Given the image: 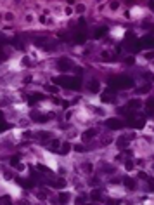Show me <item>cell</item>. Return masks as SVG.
<instances>
[{
    "instance_id": "6da1fadb",
    "label": "cell",
    "mask_w": 154,
    "mask_h": 205,
    "mask_svg": "<svg viewBox=\"0 0 154 205\" xmlns=\"http://www.w3.org/2000/svg\"><path fill=\"white\" fill-rule=\"evenodd\" d=\"M134 78L132 76H128V75H119V76H116V78H111L109 80V85L111 87H116V89H119V91H126V89H132L134 87Z\"/></svg>"
},
{
    "instance_id": "7a4b0ae2",
    "label": "cell",
    "mask_w": 154,
    "mask_h": 205,
    "mask_svg": "<svg viewBox=\"0 0 154 205\" xmlns=\"http://www.w3.org/2000/svg\"><path fill=\"white\" fill-rule=\"evenodd\" d=\"M57 68H59V71H62V73H69V71L75 70V63H73L69 57H59L57 59Z\"/></svg>"
},
{
    "instance_id": "3957f363",
    "label": "cell",
    "mask_w": 154,
    "mask_h": 205,
    "mask_svg": "<svg viewBox=\"0 0 154 205\" xmlns=\"http://www.w3.org/2000/svg\"><path fill=\"white\" fill-rule=\"evenodd\" d=\"M104 125L107 129H111V131H119V129L125 127V122L121 118H106L104 120Z\"/></svg>"
},
{
    "instance_id": "277c9868",
    "label": "cell",
    "mask_w": 154,
    "mask_h": 205,
    "mask_svg": "<svg viewBox=\"0 0 154 205\" xmlns=\"http://www.w3.org/2000/svg\"><path fill=\"white\" fill-rule=\"evenodd\" d=\"M87 89H88V92L97 94V92H100V89H102V84H100L99 80H95V78H92V80L87 84Z\"/></svg>"
},
{
    "instance_id": "5b68a950",
    "label": "cell",
    "mask_w": 154,
    "mask_h": 205,
    "mask_svg": "<svg viewBox=\"0 0 154 205\" xmlns=\"http://www.w3.org/2000/svg\"><path fill=\"white\" fill-rule=\"evenodd\" d=\"M88 198L90 200H94V202H102L104 200V196H102V189H92L90 191V195H88Z\"/></svg>"
},
{
    "instance_id": "8992f818",
    "label": "cell",
    "mask_w": 154,
    "mask_h": 205,
    "mask_svg": "<svg viewBox=\"0 0 154 205\" xmlns=\"http://www.w3.org/2000/svg\"><path fill=\"white\" fill-rule=\"evenodd\" d=\"M123 181H125L123 184H125V188H126V189H132V191H135V189H137V181H135L134 177H125Z\"/></svg>"
},
{
    "instance_id": "52a82bcc",
    "label": "cell",
    "mask_w": 154,
    "mask_h": 205,
    "mask_svg": "<svg viewBox=\"0 0 154 205\" xmlns=\"http://www.w3.org/2000/svg\"><path fill=\"white\" fill-rule=\"evenodd\" d=\"M59 202H61V204L71 202V193H69V191H59Z\"/></svg>"
},
{
    "instance_id": "ba28073f",
    "label": "cell",
    "mask_w": 154,
    "mask_h": 205,
    "mask_svg": "<svg viewBox=\"0 0 154 205\" xmlns=\"http://www.w3.org/2000/svg\"><path fill=\"white\" fill-rule=\"evenodd\" d=\"M142 104H144V103H142V99H130V101H128V108H130L132 111H134V110H138V108H142Z\"/></svg>"
},
{
    "instance_id": "9c48e42d",
    "label": "cell",
    "mask_w": 154,
    "mask_h": 205,
    "mask_svg": "<svg viewBox=\"0 0 154 205\" xmlns=\"http://www.w3.org/2000/svg\"><path fill=\"white\" fill-rule=\"evenodd\" d=\"M73 11H75L76 14H85V12H87V5H85L83 2H76V4L73 5Z\"/></svg>"
},
{
    "instance_id": "30bf717a",
    "label": "cell",
    "mask_w": 154,
    "mask_h": 205,
    "mask_svg": "<svg viewBox=\"0 0 154 205\" xmlns=\"http://www.w3.org/2000/svg\"><path fill=\"white\" fill-rule=\"evenodd\" d=\"M94 136H97V129H88V131H85L81 134V139H83V141H88V139H92Z\"/></svg>"
},
{
    "instance_id": "8fae6325",
    "label": "cell",
    "mask_w": 154,
    "mask_h": 205,
    "mask_svg": "<svg viewBox=\"0 0 154 205\" xmlns=\"http://www.w3.org/2000/svg\"><path fill=\"white\" fill-rule=\"evenodd\" d=\"M128 144H130V139H128V137H119V139L116 141V146H118V148H126Z\"/></svg>"
},
{
    "instance_id": "7c38bea8",
    "label": "cell",
    "mask_w": 154,
    "mask_h": 205,
    "mask_svg": "<svg viewBox=\"0 0 154 205\" xmlns=\"http://www.w3.org/2000/svg\"><path fill=\"white\" fill-rule=\"evenodd\" d=\"M59 149H61V153H62V155H68V153L71 151V144H69L68 141H64V143H61Z\"/></svg>"
},
{
    "instance_id": "4fadbf2b",
    "label": "cell",
    "mask_w": 154,
    "mask_h": 205,
    "mask_svg": "<svg viewBox=\"0 0 154 205\" xmlns=\"http://www.w3.org/2000/svg\"><path fill=\"white\" fill-rule=\"evenodd\" d=\"M81 170L87 172V174H92V172H94V164H92V162H85V164H81Z\"/></svg>"
},
{
    "instance_id": "5bb4252c",
    "label": "cell",
    "mask_w": 154,
    "mask_h": 205,
    "mask_svg": "<svg viewBox=\"0 0 154 205\" xmlns=\"http://www.w3.org/2000/svg\"><path fill=\"white\" fill-rule=\"evenodd\" d=\"M66 179H57L56 183H50V186L52 188H57V189H61V188H66Z\"/></svg>"
},
{
    "instance_id": "9a60e30c",
    "label": "cell",
    "mask_w": 154,
    "mask_h": 205,
    "mask_svg": "<svg viewBox=\"0 0 154 205\" xmlns=\"http://www.w3.org/2000/svg\"><path fill=\"white\" fill-rule=\"evenodd\" d=\"M119 7H121V2H119V0H111V2H109V9H111V11H118Z\"/></svg>"
},
{
    "instance_id": "2e32d148",
    "label": "cell",
    "mask_w": 154,
    "mask_h": 205,
    "mask_svg": "<svg viewBox=\"0 0 154 205\" xmlns=\"http://www.w3.org/2000/svg\"><path fill=\"white\" fill-rule=\"evenodd\" d=\"M24 23H28V24L35 23V14H33V12H26V14H24Z\"/></svg>"
},
{
    "instance_id": "e0dca14e",
    "label": "cell",
    "mask_w": 154,
    "mask_h": 205,
    "mask_svg": "<svg viewBox=\"0 0 154 205\" xmlns=\"http://www.w3.org/2000/svg\"><path fill=\"white\" fill-rule=\"evenodd\" d=\"M37 198H38L40 202H47V200H49V196H47V193H45L43 189H40L38 193H37Z\"/></svg>"
},
{
    "instance_id": "ac0fdd59",
    "label": "cell",
    "mask_w": 154,
    "mask_h": 205,
    "mask_svg": "<svg viewBox=\"0 0 154 205\" xmlns=\"http://www.w3.org/2000/svg\"><path fill=\"white\" fill-rule=\"evenodd\" d=\"M16 19V16H14V12H4V21H14Z\"/></svg>"
},
{
    "instance_id": "d6986e66",
    "label": "cell",
    "mask_w": 154,
    "mask_h": 205,
    "mask_svg": "<svg viewBox=\"0 0 154 205\" xmlns=\"http://www.w3.org/2000/svg\"><path fill=\"white\" fill-rule=\"evenodd\" d=\"M100 57H102L104 61H111V59H113V56H111L109 51H102V52H100Z\"/></svg>"
},
{
    "instance_id": "ffe728a7",
    "label": "cell",
    "mask_w": 154,
    "mask_h": 205,
    "mask_svg": "<svg viewBox=\"0 0 154 205\" xmlns=\"http://www.w3.org/2000/svg\"><path fill=\"white\" fill-rule=\"evenodd\" d=\"M30 124H31V120H30V118H19V125H21V127H28Z\"/></svg>"
},
{
    "instance_id": "44dd1931",
    "label": "cell",
    "mask_w": 154,
    "mask_h": 205,
    "mask_svg": "<svg viewBox=\"0 0 154 205\" xmlns=\"http://www.w3.org/2000/svg\"><path fill=\"white\" fill-rule=\"evenodd\" d=\"M73 115H76V111H75V110H68V111H66V115H64V120H71V118H73Z\"/></svg>"
},
{
    "instance_id": "7402d4cb",
    "label": "cell",
    "mask_w": 154,
    "mask_h": 205,
    "mask_svg": "<svg viewBox=\"0 0 154 205\" xmlns=\"http://www.w3.org/2000/svg\"><path fill=\"white\" fill-rule=\"evenodd\" d=\"M59 146H61V141H59V139H52V141H50V148L52 149H57Z\"/></svg>"
},
{
    "instance_id": "603a6c76",
    "label": "cell",
    "mask_w": 154,
    "mask_h": 205,
    "mask_svg": "<svg viewBox=\"0 0 154 205\" xmlns=\"http://www.w3.org/2000/svg\"><path fill=\"white\" fill-rule=\"evenodd\" d=\"M87 200H88V196H85V195H80V196L75 198V202H76V204H83V202H87Z\"/></svg>"
},
{
    "instance_id": "cb8c5ba5",
    "label": "cell",
    "mask_w": 154,
    "mask_h": 205,
    "mask_svg": "<svg viewBox=\"0 0 154 205\" xmlns=\"http://www.w3.org/2000/svg\"><path fill=\"white\" fill-rule=\"evenodd\" d=\"M125 169L130 172V170H134V169H135V164H134V162H130V160H126V164H125Z\"/></svg>"
},
{
    "instance_id": "d4e9b609",
    "label": "cell",
    "mask_w": 154,
    "mask_h": 205,
    "mask_svg": "<svg viewBox=\"0 0 154 205\" xmlns=\"http://www.w3.org/2000/svg\"><path fill=\"white\" fill-rule=\"evenodd\" d=\"M45 91H47V92H59V89L54 87V85H45Z\"/></svg>"
},
{
    "instance_id": "484cf974",
    "label": "cell",
    "mask_w": 154,
    "mask_h": 205,
    "mask_svg": "<svg viewBox=\"0 0 154 205\" xmlns=\"http://www.w3.org/2000/svg\"><path fill=\"white\" fill-rule=\"evenodd\" d=\"M64 12H66L64 16H73V12H75V11H73V7H71V5H68V7L64 9Z\"/></svg>"
},
{
    "instance_id": "4316f807",
    "label": "cell",
    "mask_w": 154,
    "mask_h": 205,
    "mask_svg": "<svg viewBox=\"0 0 154 205\" xmlns=\"http://www.w3.org/2000/svg\"><path fill=\"white\" fill-rule=\"evenodd\" d=\"M104 33H106V28H99V30H97V31H95V38L102 37Z\"/></svg>"
},
{
    "instance_id": "83f0119b",
    "label": "cell",
    "mask_w": 154,
    "mask_h": 205,
    "mask_svg": "<svg viewBox=\"0 0 154 205\" xmlns=\"http://www.w3.org/2000/svg\"><path fill=\"white\" fill-rule=\"evenodd\" d=\"M73 149H75V151H83V149H85V146H83V144H75V146H73Z\"/></svg>"
},
{
    "instance_id": "f1b7e54d",
    "label": "cell",
    "mask_w": 154,
    "mask_h": 205,
    "mask_svg": "<svg viewBox=\"0 0 154 205\" xmlns=\"http://www.w3.org/2000/svg\"><path fill=\"white\" fill-rule=\"evenodd\" d=\"M144 59H147V61H151V59H153V51H149L147 54H144Z\"/></svg>"
},
{
    "instance_id": "f546056e",
    "label": "cell",
    "mask_w": 154,
    "mask_h": 205,
    "mask_svg": "<svg viewBox=\"0 0 154 205\" xmlns=\"http://www.w3.org/2000/svg\"><path fill=\"white\" fill-rule=\"evenodd\" d=\"M147 108H149V110H153V97H149V99H147Z\"/></svg>"
},
{
    "instance_id": "4dcf8cb0",
    "label": "cell",
    "mask_w": 154,
    "mask_h": 205,
    "mask_svg": "<svg viewBox=\"0 0 154 205\" xmlns=\"http://www.w3.org/2000/svg\"><path fill=\"white\" fill-rule=\"evenodd\" d=\"M126 63H128V64H134V63H135V57H128V59H126Z\"/></svg>"
},
{
    "instance_id": "1f68e13d",
    "label": "cell",
    "mask_w": 154,
    "mask_h": 205,
    "mask_svg": "<svg viewBox=\"0 0 154 205\" xmlns=\"http://www.w3.org/2000/svg\"><path fill=\"white\" fill-rule=\"evenodd\" d=\"M75 4H76L75 0H68V5H75Z\"/></svg>"
}]
</instances>
